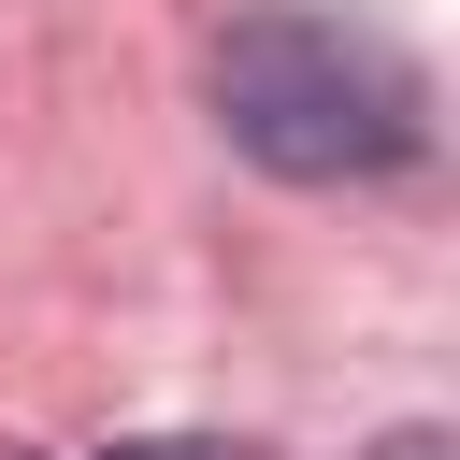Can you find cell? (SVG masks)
I'll use <instances>...</instances> for the list:
<instances>
[{
    "mask_svg": "<svg viewBox=\"0 0 460 460\" xmlns=\"http://www.w3.org/2000/svg\"><path fill=\"white\" fill-rule=\"evenodd\" d=\"M201 101H216L230 158H259L273 187H388L431 158L417 43L345 0H244L201 58Z\"/></svg>",
    "mask_w": 460,
    "mask_h": 460,
    "instance_id": "1",
    "label": "cell"
},
{
    "mask_svg": "<svg viewBox=\"0 0 460 460\" xmlns=\"http://www.w3.org/2000/svg\"><path fill=\"white\" fill-rule=\"evenodd\" d=\"M101 460H259L244 431H129V446H101Z\"/></svg>",
    "mask_w": 460,
    "mask_h": 460,
    "instance_id": "2",
    "label": "cell"
}]
</instances>
